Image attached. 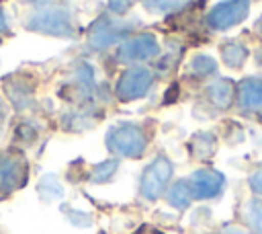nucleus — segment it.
I'll return each instance as SVG.
<instances>
[{
	"label": "nucleus",
	"instance_id": "nucleus-2",
	"mask_svg": "<svg viewBox=\"0 0 262 234\" xmlns=\"http://www.w3.org/2000/svg\"><path fill=\"white\" fill-rule=\"evenodd\" d=\"M151 135H154V131L147 127V123L119 121L106 129L104 146L111 152V156H115V158L139 160L147 154Z\"/></svg>",
	"mask_w": 262,
	"mask_h": 234
},
{
	"label": "nucleus",
	"instance_id": "nucleus-22",
	"mask_svg": "<svg viewBox=\"0 0 262 234\" xmlns=\"http://www.w3.org/2000/svg\"><path fill=\"white\" fill-rule=\"evenodd\" d=\"M37 193H39L41 201L51 203V201L63 197V185H61V181H59L55 174H49V172H47V174H43V177L39 179V183H37Z\"/></svg>",
	"mask_w": 262,
	"mask_h": 234
},
{
	"label": "nucleus",
	"instance_id": "nucleus-9",
	"mask_svg": "<svg viewBox=\"0 0 262 234\" xmlns=\"http://www.w3.org/2000/svg\"><path fill=\"white\" fill-rule=\"evenodd\" d=\"M188 187L194 201H215L227 189V177L213 166H199L188 177Z\"/></svg>",
	"mask_w": 262,
	"mask_h": 234
},
{
	"label": "nucleus",
	"instance_id": "nucleus-23",
	"mask_svg": "<svg viewBox=\"0 0 262 234\" xmlns=\"http://www.w3.org/2000/svg\"><path fill=\"white\" fill-rule=\"evenodd\" d=\"M61 211H63L66 220H68L72 226H78V228H88V226H92V216H90L88 211L76 209V207H72V205H63Z\"/></svg>",
	"mask_w": 262,
	"mask_h": 234
},
{
	"label": "nucleus",
	"instance_id": "nucleus-11",
	"mask_svg": "<svg viewBox=\"0 0 262 234\" xmlns=\"http://www.w3.org/2000/svg\"><path fill=\"white\" fill-rule=\"evenodd\" d=\"M2 94L6 103L25 113L35 105V78L27 72H12L2 78Z\"/></svg>",
	"mask_w": 262,
	"mask_h": 234
},
{
	"label": "nucleus",
	"instance_id": "nucleus-20",
	"mask_svg": "<svg viewBox=\"0 0 262 234\" xmlns=\"http://www.w3.org/2000/svg\"><path fill=\"white\" fill-rule=\"evenodd\" d=\"M117 170H119V158L111 156V158H106V160L94 164V166L88 170L86 177H88V181L94 183V185H104V183H111V181L115 179Z\"/></svg>",
	"mask_w": 262,
	"mask_h": 234
},
{
	"label": "nucleus",
	"instance_id": "nucleus-18",
	"mask_svg": "<svg viewBox=\"0 0 262 234\" xmlns=\"http://www.w3.org/2000/svg\"><path fill=\"white\" fill-rule=\"evenodd\" d=\"M164 199H166V203H168L172 209H176V211H186V209L192 205V201H194L186 177L172 181L170 187H168L166 193H164Z\"/></svg>",
	"mask_w": 262,
	"mask_h": 234
},
{
	"label": "nucleus",
	"instance_id": "nucleus-4",
	"mask_svg": "<svg viewBox=\"0 0 262 234\" xmlns=\"http://www.w3.org/2000/svg\"><path fill=\"white\" fill-rule=\"evenodd\" d=\"M162 53V45L151 31H135L129 35L125 41H121L115 51L113 60L119 66H137V64H149L156 62L158 55Z\"/></svg>",
	"mask_w": 262,
	"mask_h": 234
},
{
	"label": "nucleus",
	"instance_id": "nucleus-17",
	"mask_svg": "<svg viewBox=\"0 0 262 234\" xmlns=\"http://www.w3.org/2000/svg\"><path fill=\"white\" fill-rule=\"evenodd\" d=\"M239 224L250 234H262V199L250 195L239 205Z\"/></svg>",
	"mask_w": 262,
	"mask_h": 234
},
{
	"label": "nucleus",
	"instance_id": "nucleus-13",
	"mask_svg": "<svg viewBox=\"0 0 262 234\" xmlns=\"http://www.w3.org/2000/svg\"><path fill=\"white\" fill-rule=\"evenodd\" d=\"M217 53L221 66H225L231 72L244 70V66L252 60V47L242 37H225L217 43Z\"/></svg>",
	"mask_w": 262,
	"mask_h": 234
},
{
	"label": "nucleus",
	"instance_id": "nucleus-28",
	"mask_svg": "<svg viewBox=\"0 0 262 234\" xmlns=\"http://www.w3.org/2000/svg\"><path fill=\"white\" fill-rule=\"evenodd\" d=\"M6 119H8V103H6V99L0 96V135H2V131H4Z\"/></svg>",
	"mask_w": 262,
	"mask_h": 234
},
{
	"label": "nucleus",
	"instance_id": "nucleus-26",
	"mask_svg": "<svg viewBox=\"0 0 262 234\" xmlns=\"http://www.w3.org/2000/svg\"><path fill=\"white\" fill-rule=\"evenodd\" d=\"M219 234H250L239 222H231V224H225L221 230H219Z\"/></svg>",
	"mask_w": 262,
	"mask_h": 234
},
{
	"label": "nucleus",
	"instance_id": "nucleus-32",
	"mask_svg": "<svg viewBox=\"0 0 262 234\" xmlns=\"http://www.w3.org/2000/svg\"><path fill=\"white\" fill-rule=\"evenodd\" d=\"M23 2H27V4L35 6V4H41V2H45V0H23Z\"/></svg>",
	"mask_w": 262,
	"mask_h": 234
},
{
	"label": "nucleus",
	"instance_id": "nucleus-7",
	"mask_svg": "<svg viewBox=\"0 0 262 234\" xmlns=\"http://www.w3.org/2000/svg\"><path fill=\"white\" fill-rule=\"evenodd\" d=\"M158 76L149 64H137V66H127L113 88V94L119 103H133L143 96H147L156 84Z\"/></svg>",
	"mask_w": 262,
	"mask_h": 234
},
{
	"label": "nucleus",
	"instance_id": "nucleus-25",
	"mask_svg": "<svg viewBox=\"0 0 262 234\" xmlns=\"http://www.w3.org/2000/svg\"><path fill=\"white\" fill-rule=\"evenodd\" d=\"M104 2H106V10L117 16H127L135 4V0H104Z\"/></svg>",
	"mask_w": 262,
	"mask_h": 234
},
{
	"label": "nucleus",
	"instance_id": "nucleus-12",
	"mask_svg": "<svg viewBox=\"0 0 262 234\" xmlns=\"http://www.w3.org/2000/svg\"><path fill=\"white\" fill-rule=\"evenodd\" d=\"M235 86L237 80L229 76H217L203 86L201 99L211 113H229L235 105Z\"/></svg>",
	"mask_w": 262,
	"mask_h": 234
},
{
	"label": "nucleus",
	"instance_id": "nucleus-10",
	"mask_svg": "<svg viewBox=\"0 0 262 234\" xmlns=\"http://www.w3.org/2000/svg\"><path fill=\"white\" fill-rule=\"evenodd\" d=\"M233 111L246 119H256L262 113V72L237 80Z\"/></svg>",
	"mask_w": 262,
	"mask_h": 234
},
{
	"label": "nucleus",
	"instance_id": "nucleus-21",
	"mask_svg": "<svg viewBox=\"0 0 262 234\" xmlns=\"http://www.w3.org/2000/svg\"><path fill=\"white\" fill-rule=\"evenodd\" d=\"M139 2H141L145 12L162 16V14H176V12H180L192 0H139Z\"/></svg>",
	"mask_w": 262,
	"mask_h": 234
},
{
	"label": "nucleus",
	"instance_id": "nucleus-3",
	"mask_svg": "<svg viewBox=\"0 0 262 234\" xmlns=\"http://www.w3.org/2000/svg\"><path fill=\"white\" fill-rule=\"evenodd\" d=\"M141 29V18L137 16H117L108 10L100 14L86 29V47L94 53H102L106 49H115L121 41Z\"/></svg>",
	"mask_w": 262,
	"mask_h": 234
},
{
	"label": "nucleus",
	"instance_id": "nucleus-30",
	"mask_svg": "<svg viewBox=\"0 0 262 234\" xmlns=\"http://www.w3.org/2000/svg\"><path fill=\"white\" fill-rule=\"evenodd\" d=\"M10 29V23H8V14H6V10L0 6V35L2 33H6Z\"/></svg>",
	"mask_w": 262,
	"mask_h": 234
},
{
	"label": "nucleus",
	"instance_id": "nucleus-16",
	"mask_svg": "<svg viewBox=\"0 0 262 234\" xmlns=\"http://www.w3.org/2000/svg\"><path fill=\"white\" fill-rule=\"evenodd\" d=\"M100 121L96 105H72L61 113V125L68 131H88Z\"/></svg>",
	"mask_w": 262,
	"mask_h": 234
},
{
	"label": "nucleus",
	"instance_id": "nucleus-24",
	"mask_svg": "<svg viewBox=\"0 0 262 234\" xmlns=\"http://www.w3.org/2000/svg\"><path fill=\"white\" fill-rule=\"evenodd\" d=\"M246 183H248L250 193L262 199V162H258V164H254V166H252V170L248 172Z\"/></svg>",
	"mask_w": 262,
	"mask_h": 234
},
{
	"label": "nucleus",
	"instance_id": "nucleus-19",
	"mask_svg": "<svg viewBox=\"0 0 262 234\" xmlns=\"http://www.w3.org/2000/svg\"><path fill=\"white\" fill-rule=\"evenodd\" d=\"M41 133V123L33 117H23L16 125H14V142L20 146H31L37 142Z\"/></svg>",
	"mask_w": 262,
	"mask_h": 234
},
{
	"label": "nucleus",
	"instance_id": "nucleus-5",
	"mask_svg": "<svg viewBox=\"0 0 262 234\" xmlns=\"http://www.w3.org/2000/svg\"><path fill=\"white\" fill-rule=\"evenodd\" d=\"M252 0H217L203 12V27L209 33H227L250 18Z\"/></svg>",
	"mask_w": 262,
	"mask_h": 234
},
{
	"label": "nucleus",
	"instance_id": "nucleus-1",
	"mask_svg": "<svg viewBox=\"0 0 262 234\" xmlns=\"http://www.w3.org/2000/svg\"><path fill=\"white\" fill-rule=\"evenodd\" d=\"M23 25L27 31L47 37L76 39L80 35L76 12L68 2L59 0H45L41 4H35Z\"/></svg>",
	"mask_w": 262,
	"mask_h": 234
},
{
	"label": "nucleus",
	"instance_id": "nucleus-8",
	"mask_svg": "<svg viewBox=\"0 0 262 234\" xmlns=\"http://www.w3.org/2000/svg\"><path fill=\"white\" fill-rule=\"evenodd\" d=\"M29 181V162L20 150L0 152V199L20 191Z\"/></svg>",
	"mask_w": 262,
	"mask_h": 234
},
{
	"label": "nucleus",
	"instance_id": "nucleus-31",
	"mask_svg": "<svg viewBox=\"0 0 262 234\" xmlns=\"http://www.w3.org/2000/svg\"><path fill=\"white\" fill-rule=\"evenodd\" d=\"M131 234H164L162 230H158V228H154V226H147V224H143V226H139L135 232H131Z\"/></svg>",
	"mask_w": 262,
	"mask_h": 234
},
{
	"label": "nucleus",
	"instance_id": "nucleus-14",
	"mask_svg": "<svg viewBox=\"0 0 262 234\" xmlns=\"http://www.w3.org/2000/svg\"><path fill=\"white\" fill-rule=\"evenodd\" d=\"M219 76V62L209 53H192L184 64V78L194 84H207Z\"/></svg>",
	"mask_w": 262,
	"mask_h": 234
},
{
	"label": "nucleus",
	"instance_id": "nucleus-15",
	"mask_svg": "<svg viewBox=\"0 0 262 234\" xmlns=\"http://www.w3.org/2000/svg\"><path fill=\"white\" fill-rule=\"evenodd\" d=\"M219 133L213 131V129H199L194 131L190 138H188V144H186V150H188V156L196 162H209L217 150H219Z\"/></svg>",
	"mask_w": 262,
	"mask_h": 234
},
{
	"label": "nucleus",
	"instance_id": "nucleus-29",
	"mask_svg": "<svg viewBox=\"0 0 262 234\" xmlns=\"http://www.w3.org/2000/svg\"><path fill=\"white\" fill-rule=\"evenodd\" d=\"M252 62H254V66L262 72V43H258V45L252 49Z\"/></svg>",
	"mask_w": 262,
	"mask_h": 234
},
{
	"label": "nucleus",
	"instance_id": "nucleus-27",
	"mask_svg": "<svg viewBox=\"0 0 262 234\" xmlns=\"http://www.w3.org/2000/svg\"><path fill=\"white\" fill-rule=\"evenodd\" d=\"M252 37L258 41V43H262V12L258 14V18L254 21V25H252Z\"/></svg>",
	"mask_w": 262,
	"mask_h": 234
},
{
	"label": "nucleus",
	"instance_id": "nucleus-6",
	"mask_svg": "<svg viewBox=\"0 0 262 234\" xmlns=\"http://www.w3.org/2000/svg\"><path fill=\"white\" fill-rule=\"evenodd\" d=\"M172 179H174V162L164 152L156 154L143 166V170L139 174V187H137L139 197L143 201H149V203L162 199L166 189L170 187Z\"/></svg>",
	"mask_w": 262,
	"mask_h": 234
}]
</instances>
